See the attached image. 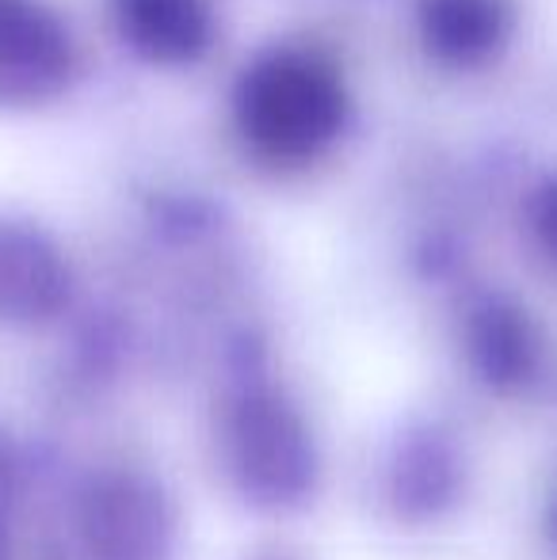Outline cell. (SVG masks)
Instances as JSON below:
<instances>
[{
    "label": "cell",
    "mask_w": 557,
    "mask_h": 560,
    "mask_svg": "<svg viewBox=\"0 0 557 560\" xmlns=\"http://www.w3.org/2000/svg\"><path fill=\"white\" fill-rule=\"evenodd\" d=\"M245 145L276 168H298L325 153L348 118V89L313 50H271L245 69L233 100Z\"/></svg>",
    "instance_id": "cell-1"
},
{
    "label": "cell",
    "mask_w": 557,
    "mask_h": 560,
    "mask_svg": "<svg viewBox=\"0 0 557 560\" xmlns=\"http://www.w3.org/2000/svg\"><path fill=\"white\" fill-rule=\"evenodd\" d=\"M218 446L230 485L253 508L294 511L317 492L321 454L310 420L287 393L260 377L230 393Z\"/></svg>",
    "instance_id": "cell-2"
},
{
    "label": "cell",
    "mask_w": 557,
    "mask_h": 560,
    "mask_svg": "<svg viewBox=\"0 0 557 560\" xmlns=\"http://www.w3.org/2000/svg\"><path fill=\"white\" fill-rule=\"evenodd\" d=\"M77 541L84 560H172L176 508L149 472L100 469L77 495Z\"/></svg>",
    "instance_id": "cell-3"
},
{
    "label": "cell",
    "mask_w": 557,
    "mask_h": 560,
    "mask_svg": "<svg viewBox=\"0 0 557 560\" xmlns=\"http://www.w3.org/2000/svg\"><path fill=\"white\" fill-rule=\"evenodd\" d=\"M73 38L43 0H0V100H43L69 81Z\"/></svg>",
    "instance_id": "cell-4"
},
{
    "label": "cell",
    "mask_w": 557,
    "mask_h": 560,
    "mask_svg": "<svg viewBox=\"0 0 557 560\" xmlns=\"http://www.w3.org/2000/svg\"><path fill=\"white\" fill-rule=\"evenodd\" d=\"M466 457L451 431L420 423L397 435L386 465V500L405 523H436L462 500Z\"/></svg>",
    "instance_id": "cell-5"
},
{
    "label": "cell",
    "mask_w": 557,
    "mask_h": 560,
    "mask_svg": "<svg viewBox=\"0 0 557 560\" xmlns=\"http://www.w3.org/2000/svg\"><path fill=\"white\" fill-rule=\"evenodd\" d=\"M73 275L43 233L0 222V325H46L69 305Z\"/></svg>",
    "instance_id": "cell-6"
},
{
    "label": "cell",
    "mask_w": 557,
    "mask_h": 560,
    "mask_svg": "<svg viewBox=\"0 0 557 560\" xmlns=\"http://www.w3.org/2000/svg\"><path fill=\"white\" fill-rule=\"evenodd\" d=\"M466 362L497 393H520L543 370V336L527 310L504 298H481L466 317Z\"/></svg>",
    "instance_id": "cell-7"
},
{
    "label": "cell",
    "mask_w": 557,
    "mask_h": 560,
    "mask_svg": "<svg viewBox=\"0 0 557 560\" xmlns=\"http://www.w3.org/2000/svg\"><path fill=\"white\" fill-rule=\"evenodd\" d=\"M112 12L127 46L161 66L202 58L214 38L210 0H112Z\"/></svg>",
    "instance_id": "cell-8"
},
{
    "label": "cell",
    "mask_w": 557,
    "mask_h": 560,
    "mask_svg": "<svg viewBox=\"0 0 557 560\" xmlns=\"http://www.w3.org/2000/svg\"><path fill=\"white\" fill-rule=\"evenodd\" d=\"M420 35L431 58L446 66H481L512 35L508 0H420Z\"/></svg>",
    "instance_id": "cell-9"
},
{
    "label": "cell",
    "mask_w": 557,
    "mask_h": 560,
    "mask_svg": "<svg viewBox=\"0 0 557 560\" xmlns=\"http://www.w3.org/2000/svg\"><path fill=\"white\" fill-rule=\"evenodd\" d=\"M535 236L546 248V256L557 259V184L546 187L535 202Z\"/></svg>",
    "instance_id": "cell-10"
},
{
    "label": "cell",
    "mask_w": 557,
    "mask_h": 560,
    "mask_svg": "<svg viewBox=\"0 0 557 560\" xmlns=\"http://www.w3.org/2000/svg\"><path fill=\"white\" fill-rule=\"evenodd\" d=\"M8 488L12 477L0 480V560H8Z\"/></svg>",
    "instance_id": "cell-11"
},
{
    "label": "cell",
    "mask_w": 557,
    "mask_h": 560,
    "mask_svg": "<svg viewBox=\"0 0 557 560\" xmlns=\"http://www.w3.org/2000/svg\"><path fill=\"white\" fill-rule=\"evenodd\" d=\"M546 534H550V541H554V549H557V492H554L550 508H546Z\"/></svg>",
    "instance_id": "cell-12"
},
{
    "label": "cell",
    "mask_w": 557,
    "mask_h": 560,
    "mask_svg": "<svg viewBox=\"0 0 557 560\" xmlns=\"http://www.w3.org/2000/svg\"><path fill=\"white\" fill-rule=\"evenodd\" d=\"M264 560H282V557H264Z\"/></svg>",
    "instance_id": "cell-13"
}]
</instances>
